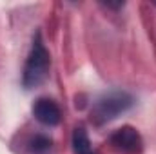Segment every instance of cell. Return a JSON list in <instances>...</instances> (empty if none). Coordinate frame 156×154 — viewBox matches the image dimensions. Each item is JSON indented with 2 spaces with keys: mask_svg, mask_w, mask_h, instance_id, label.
<instances>
[{
  "mask_svg": "<svg viewBox=\"0 0 156 154\" xmlns=\"http://www.w3.org/2000/svg\"><path fill=\"white\" fill-rule=\"evenodd\" d=\"M111 145L125 154H138L144 149V140L134 127L125 125L111 134Z\"/></svg>",
  "mask_w": 156,
  "mask_h": 154,
  "instance_id": "obj_3",
  "label": "cell"
},
{
  "mask_svg": "<svg viewBox=\"0 0 156 154\" xmlns=\"http://www.w3.org/2000/svg\"><path fill=\"white\" fill-rule=\"evenodd\" d=\"M134 103V98L125 93V91H115V93H109L105 96H102L91 109V120L96 123V125H104V123H109L113 121L115 118L125 113L127 109H131Z\"/></svg>",
  "mask_w": 156,
  "mask_h": 154,
  "instance_id": "obj_2",
  "label": "cell"
},
{
  "mask_svg": "<svg viewBox=\"0 0 156 154\" xmlns=\"http://www.w3.org/2000/svg\"><path fill=\"white\" fill-rule=\"evenodd\" d=\"M51 138L44 136V134H37L33 140H31V151L35 154H45L51 149Z\"/></svg>",
  "mask_w": 156,
  "mask_h": 154,
  "instance_id": "obj_6",
  "label": "cell"
},
{
  "mask_svg": "<svg viewBox=\"0 0 156 154\" xmlns=\"http://www.w3.org/2000/svg\"><path fill=\"white\" fill-rule=\"evenodd\" d=\"M49 65H51V56L49 51L45 49L42 35L37 33V37L33 38L31 51L27 54L26 65H24V73H22V83L26 89H33L38 87L40 83L47 78L49 75Z\"/></svg>",
  "mask_w": 156,
  "mask_h": 154,
  "instance_id": "obj_1",
  "label": "cell"
},
{
  "mask_svg": "<svg viewBox=\"0 0 156 154\" xmlns=\"http://www.w3.org/2000/svg\"><path fill=\"white\" fill-rule=\"evenodd\" d=\"M73 151H75V154H96L85 129H82V127H76L73 132Z\"/></svg>",
  "mask_w": 156,
  "mask_h": 154,
  "instance_id": "obj_5",
  "label": "cell"
},
{
  "mask_svg": "<svg viewBox=\"0 0 156 154\" xmlns=\"http://www.w3.org/2000/svg\"><path fill=\"white\" fill-rule=\"evenodd\" d=\"M33 114L38 120L42 125H47V127H55L60 123L62 120V113H60V107L49 100V98H38L33 105Z\"/></svg>",
  "mask_w": 156,
  "mask_h": 154,
  "instance_id": "obj_4",
  "label": "cell"
}]
</instances>
